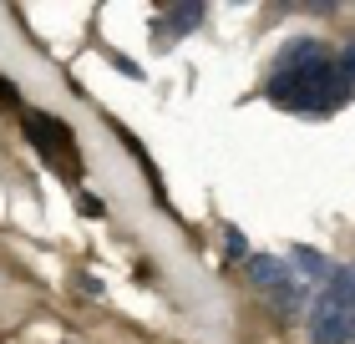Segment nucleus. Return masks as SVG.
I'll return each mask as SVG.
<instances>
[{
    "label": "nucleus",
    "mask_w": 355,
    "mask_h": 344,
    "mask_svg": "<svg viewBox=\"0 0 355 344\" xmlns=\"http://www.w3.org/2000/svg\"><path fill=\"white\" fill-rule=\"evenodd\" d=\"M269 102H279L289 111H330L350 102V87L335 61H325V66L304 71V76H269Z\"/></svg>",
    "instance_id": "nucleus-1"
},
{
    "label": "nucleus",
    "mask_w": 355,
    "mask_h": 344,
    "mask_svg": "<svg viewBox=\"0 0 355 344\" xmlns=\"http://www.w3.org/2000/svg\"><path fill=\"white\" fill-rule=\"evenodd\" d=\"M355 339V304H345L335 289H320L310 309V344H350Z\"/></svg>",
    "instance_id": "nucleus-2"
},
{
    "label": "nucleus",
    "mask_w": 355,
    "mask_h": 344,
    "mask_svg": "<svg viewBox=\"0 0 355 344\" xmlns=\"http://www.w3.org/2000/svg\"><path fill=\"white\" fill-rule=\"evenodd\" d=\"M26 132L46 152V162L76 172V137H71V127L61 122V117H51V111H26Z\"/></svg>",
    "instance_id": "nucleus-3"
},
{
    "label": "nucleus",
    "mask_w": 355,
    "mask_h": 344,
    "mask_svg": "<svg viewBox=\"0 0 355 344\" xmlns=\"http://www.w3.org/2000/svg\"><path fill=\"white\" fill-rule=\"evenodd\" d=\"M325 61H335L320 41L310 36H300V41H289L284 51H279V66H274V76H304V71H315V66H325Z\"/></svg>",
    "instance_id": "nucleus-4"
},
{
    "label": "nucleus",
    "mask_w": 355,
    "mask_h": 344,
    "mask_svg": "<svg viewBox=\"0 0 355 344\" xmlns=\"http://www.w3.org/2000/svg\"><path fill=\"white\" fill-rule=\"evenodd\" d=\"M249 278H254V284H259V289L269 293V299H274L279 289H289V284H295V269H289V258L254 253V258H249Z\"/></svg>",
    "instance_id": "nucleus-5"
},
{
    "label": "nucleus",
    "mask_w": 355,
    "mask_h": 344,
    "mask_svg": "<svg viewBox=\"0 0 355 344\" xmlns=\"http://www.w3.org/2000/svg\"><path fill=\"white\" fill-rule=\"evenodd\" d=\"M289 269L300 273V284H320L325 289L330 284V264H325V253H315V248H289Z\"/></svg>",
    "instance_id": "nucleus-6"
},
{
    "label": "nucleus",
    "mask_w": 355,
    "mask_h": 344,
    "mask_svg": "<svg viewBox=\"0 0 355 344\" xmlns=\"http://www.w3.org/2000/svg\"><path fill=\"white\" fill-rule=\"evenodd\" d=\"M203 15H208L203 0H178V6H168V36H188V30H198Z\"/></svg>",
    "instance_id": "nucleus-7"
},
{
    "label": "nucleus",
    "mask_w": 355,
    "mask_h": 344,
    "mask_svg": "<svg viewBox=\"0 0 355 344\" xmlns=\"http://www.w3.org/2000/svg\"><path fill=\"white\" fill-rule=\"evenodd\" d=\"M325 289H335V293H340L345 304H355V269H335Z\"/></svg>",
    "instance_id": "nucleus-8"
},
{
    "label": "nucleus",
    "mask_w": 355,
    "mask_h": 344,
    "mask_svg": "<svg viewBox=\"0 0 355 344\" xmlns=\"http://www.w3.org/2000/svg\"><path fill=\"white\" fill-rule=\"evenodd\" d=\"M335 66H340V76H345V87L355 91V46H345V51L335 56Z\"/></svg>",
    "instance_id": "nucleus-9"
},
{
    "label": "nucleus",
    "mask_w": 355,
    "mask_h": 344,
    "mask_svg": "<svg viewBox=\"0 0 355 344\" xmlns=\"http://www.w3.org/2000/svg\"><path fill=\"white\" fill-rule=\"evenodd\" d=\"M229 253H234V258H244V264H249V248H244V233H239V228H229Z\"/></svg>",
    "instance_id": "nucleus-10"
},
{
    "label": "nucleus",
    "mask_w": 355,
    "mask_h": 344,
    "mask_svg": "<svg viewBox=\"0 0 355 344\" xmlns=\"http://www.w3.org/2000/svg\"><path fill=\"white\" fill-rule=\"evenodd\" d=\"M0 96H6V102H15V81H0Z\"/></svg>",
    "instance_id": "nucleus-11"
}]
</instances>
